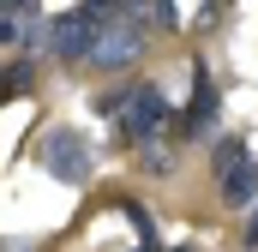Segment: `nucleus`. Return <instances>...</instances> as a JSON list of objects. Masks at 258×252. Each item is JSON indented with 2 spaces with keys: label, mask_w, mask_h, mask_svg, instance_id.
I'll return each mask as SVG.
<instances>
[{
  "label": "nucleus",
  "mask_w": 258,
  "mask_h": 252,
  "mask_svg": "<svg viewBox=\"0 0 258 252\" xmlns=\"http://www.w3.org/2000/svg\"><path fill=\"white\" fill-rule=\"evenodd\" d=\"M240 162H246V138H228V144L216 150V180H228Z\"/></svg>",
  "instance_id": "0eeeda50"
},
{
  "label": "nucleus",
  "mask_w": 258,
  "mask_h": 252,
  "mask_svg": "<svg viewBox=\"0 0 258 252\" xmlns=\"http://www.w3.org/2000/svg\"><path fill=\"white\" fill-rule=\"evenodd\" d=\"M36 156H42V168H48L60 186H90V174H96V150H90V138H78L72 126H54Z\"/></svg>",
  "instance_id": "7ed1b4c3"
},
{
  "label": "nucleus",
  "mask_w": 258,
  "mask_h": 252,
  "mask_svg": "<svg viewBox=\"0 0 258 252\" xmlns=\"http://www.w3.org/2000/svg\"><path fill=\"white\" fill-rule=\"evenodd\" d=\"M222 186V204H234V210H252L258 204V162H240L228 180H216Z\"/></svg>",
  "instance_id": "423d86ee"
},
{
  "label": "nucleus",
  "mask_w": 258,
  "mask_h": 252,
  "mask_svg": "<svg viewBox=\"0 0 258 252\" xmlns=\"http://www.w3.org/2000/svg\"><path fill=\"white\" fill-rule=\"evenodd\" d=\"M246 246H258V204H252V222H246Z\"/></svg>",
  "instance_id": "6e6552de"
},
{
  "label": "nucleus",
  "mask_w": 258,
  "mask_h": 252,
  "mask_svg": "<svg viewBox=\"0 0 258 252\" xmlns=\"http://www.w3.org/2000/svg\"><path fill=\"white\" fill-rule=\"evenodd\" d=\"M102 108L120 114V138H132V144H150V138H162V126H168V96H162L156 84H138L126 102L108 96Z\"/></svg>",
  "instance_id": "20e7f679"
},
{
  "label": "nucleus",
  "mask_w": 258,
  "mask_h": 252,
  "mask_svg": "<svg viewBox=\"0 0 258 252\" xmlns=\"http://www.w3.org/2000/svg\"><path fill=\"white\" fill-rule=\"evenodd\" d=\"M150 0H120V12L108 18V30L96 36V48H90V66L96 72H126L138 54H144V42H150Z\"/></svg>",
  "instance_id": "f03ea898"
},
{
  "label": "nucleus",
  "mask_w": 258,
  "mask_h": 252,
  "mask_svg": "<svg viewBox=\"0 0 258 252\" xmlns=\"http://www.w3.org/2000/svg\"><path fill=\"white\" fill-rule=\"evenodd\" d=\"M114 12H120V0H78V6H66L60 18L42 24V48L54 60H90V48H96V36L108 30Z\"/></svg>",
  "instance_id": "f257e3e1"
},
{
  "label": "nucleus",
  "mask_w": 258,
  "mask_h": 252,
  "mask_svg": "<svg viewBox=\"0 0 258 252\" xmlns=\"http://www.w3.org/2000/svg\"><path fill=\"white\" fill-rule=\"evenodd\" d=\"M42 24H36V0H6L0 6V48H24L36 42Z\"/></svg>",
  "instance_id": "39448f33"
}]
</instances>
